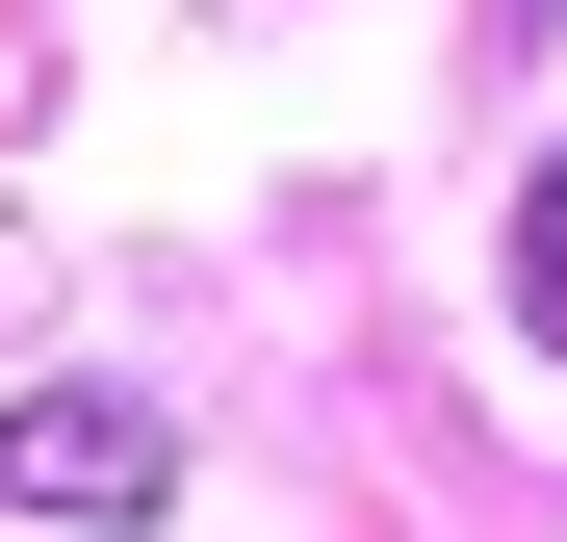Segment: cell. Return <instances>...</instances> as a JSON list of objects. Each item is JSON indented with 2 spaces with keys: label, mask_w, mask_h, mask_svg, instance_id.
<instances>
[{
  "label": "cell",
  "mask_w": 567,
  "mask_h": 542,
  "mask_svg": "<svg viewBox=\"0 0 567 542\" xmlns=\"http://www.w3.org/2000/svg\"><path fill=\"white\" fill-rule=\"evenodd\" d=\"M0 491L78 517V542H130V517H181V439H155L130 388H27V413H0Z\"/></svg>",
  "instance_id": "6da1fadb"
},
{
  "label": "cell",
  "mask_w": 567,
  "mask_h": 542,
  "mask_svg": "<svg viewBox=\"0 0 567 542\" xmlns=\"http://www.w3.org/2000/svg\"><path fill=\"white\" fill-rule=\"evenodd\" d=\"M516 336L567 361V130H542V181H516Z\"/></svg>",
  "instance_id": "7a4b0ae2"
}]
</instances>
